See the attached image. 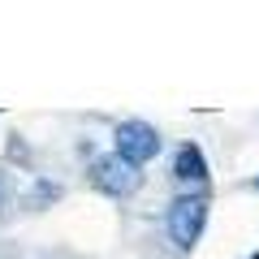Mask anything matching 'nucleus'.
Segmentation results:
<instances>
[{"mask_svg":"<svg viewBox=\"0 0 259 259\" xmlns=\"http://www.w3.org/2000/svg\"><path fill=\"white\" fill-rule=\"evenodd\" d=\"M168 238H173L177 250H194V242H199V233H203L207 225V194H177L173 203H168Z\"/></svg>","mask_w":259,"mask_h":259,"instance_id":"f257e3e1","label":"nucleus"},{"mask_svg":"<svg viewBox=\"0 0 259 259\" xmlns=\"http://www.w3.org/2000/svg\"><path fill=\"white\" fill-rule=\"evenodd\" d=\"M112 143H117V156L125 160V164H134V168H143L147 160L160 156V130L147 125V121H139V117L121 121V125L112 130Z\"/></svg>","mask_w":259,"mask_h":259,"instance_id":"f03ea898","label":"nucleus"},{"mask_svg":"<svg viewBox=\"0 0 259 259\" xmlns=\"http://www.w3.org/2000/svg\"><path fill=\"white\" fill-rule=\"evenodd\" d=\"M91 182H95V190L112 194V199H125V194L139 190L143 173H139L134 164H125L121 156H100V160L91 164Z\"/></svg>","mask_w":259,"mask_h":259,"instance_id":"7ed1b4c3","label":"nucleus"},{"mask_svg":"<svg viewBox=\"0 0 259 259\" xmlns=\"http://www.w3.org/2000/svg\"><path fill=\"white\" fill-rule=\"evenodd\" d=\"M173 177L182 186H207V156L199 147H194V143H182V147H177V156H173Z\"/></svg>","mask_w":259,"mask_h":259,"instance_id":"20e7f679","label":"nucleus"},{"mask_svg":"<svg viewBox=\"0 0 259 259\" xmlns=\"http://www.w3.org/2000/svg\"><path fill=\"white\" fill-rule=\"evenodd\" d=\"M255 190H259V177H255Z\"/></svg>","mask_w":259,"mask_h":259,"instance_id":"39448f33","label":"nucleus"},{"mask_svg":"<svg viewBox=\"0 0 259 259\" xmlns=\"http://www.w3.org/2000/svg\"><path fill=\"white\" fill-rule=\"evenodd\" d=\"M255 259H259V255H255Z\"/></svg>","mask_w":259,"mask_h":259,"instance_id":"423d86ee","label":"nucleus"}]
</instances>
